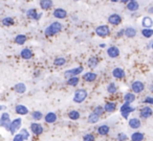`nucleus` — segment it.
Returning a JSON list of instances; mask_svg holds the SVG:
<instances>
[{
  "mask_svg": "<svg viewBox=\"0 0 153 141\" xmlns=\"http://www.w3.org/2000/svg\"><path fill=\"white\" fill-rule=\"evenodd\" d=\"M25 41H26V37L24 36V35H18V36L15 38V42L17 43V44H19V45L24 44V43H25Z\"/></svg>",
  "mask_w": 153,
  "mask_h": 141,
  "instance_id": "nucleus-31",
  "label": "nucleus"
},
{
  "mask_svg": "<svg viewBox=\"0 0 153 141\" xmlns=\"http://www.w3.org/2000/svg\"><path fill=\"white\" fill-rule=\"evenodd\" d=\"M105 111V110H104V107H101V106H98V107H97L96 108V109H94V113H96V114H98V115L99 116H100V115H102V114H103V112H104Z\"/></svg>",
  "mask_w": 153,
  "mask_h": 141,
  "instance_id": "nucleus-41",
  "label": "nucleus"
},
{
  "mask_svg": "<svg viewBox=\"0 0 153 141\" xmlns=\"http://www.w3.org/2000/svg\"><path fill=\"white\" fill-rule=\"evenodd\" d=\"M145 88V85L143 84L140 80H136V82H133L131 85V89L134 93H140Z\"/></svg>",
  "mask_w": 153,
  "mask_h": 141,
  "instance_id": "nucleus-7",
  "label": "nucleus"
},
{
  "mask_svg": "<svg viewBox=\"0 0 153 141\" xmlns=\"http://www.w3.org/2000/svg\"><path fill=\"white\" fill-rule=\"evenodd\" d=\"M142 35L145 38H151L153 36V30L151 28H145L142 30Z\"/></svg>",
  "mask_w": 153,
  "mask_h": 141,
  "instance_id": "nucleus-33",
  "label": "nucleus"
},
{
  "mask_svg": "<svg viewBox=\"0 0 153 141\" xmlns=\"http://www.w3.org/2000/svg\"><path fill=\"white\" fill-rule=\"evenodd\" d=\"M51 5H53V1H51V0H42V1H40V7L42 10H48L49 7H51Z\"/></svg>",
  "mask_w": 153,
  "mask_h": 141,
  "instance_id": "nucleus-24",
  "label": "nucleus"
},
{
  "mask_svg": "<svg viewBox=\"0 0 153 141\" xmlns=\"http://www.w3.org/2000/svg\"><path fill=\"white\" fill-rule=\"evenodd\" d=\"M129 125L131 128H138L140 126V119H137V118H131V119L129 120Z\"/></svg>",
  "mask_w": 153,
  "mask_h": 141,
  "instance_id": "nucleus-21",
  "label": "nucleus"
},
{
  "mask_svg": "<svg viewBox=\"0 0 153 141\" xmlns=\"http://www.w3.org/2000/svg\"><path fill=\"white\" fill-rule=\"evenodd\" d=\"M124 99H125V103H131L132 101H134V99H135V96H134L133 93H126L125 96H124Z\"/></svg>",
  "mask_w": 153,
  "mask_h": 141,
  "instance_id": "nucleus-30",
  "label": "nucleus"
},
{
  "mask_svg": "<svg viewBox=\"0 0 153 141\" xmlns=\"http://www.w3.org/2000/svg\"><path fill=\"white\" fill-rule=\"evenodd\" d=\"M68 116L71 120H78L80 118V113L78 111H70L68 113Z\"/></svg>",
  "mask_w": 153,
  "mask_h": 141,
  "instance_id": "nucleus-34",
  "label": "nucleus"
},
{
  "mask_svg": "<svg viewBox=\"0 0 153 141\" xmlns=\"http://www.w3.org/2000/svg\"><path fill=\"white\" fill-rule=\"evenodd\" d=\"M14 141H24V138L21 134H17L14 137Z\"/></svg>",
  "mask_w": 153,
  "mask_h": 141,
  "instance_id": "nucleus-44",
  "label": "nucleus"
},
{
  "mask_svg": "<svg viewBox=\"0 0 153 141\" xmlns=\"http://www.w3.org/2000/svg\"><path fill=\"white\" fill-rule=\"evenodd\" d=\"M135 35H136L135 28H133V27H127L125 30V36L128 37V38H133V37H135Z\"/></svg>",
  "mask_w": 153,
  "mask_h": 141,
  "instance_id": "nucleus-23",
  "label": "nucleus"
},
{
  "mask_svg": "<svg viewBox=\"0 0 153 141\" xmlns=\"http://www.w3.org/2000/svg\"><path fill=\"white\" fill-rule=\"evenodd\" d=\"M149 89H150V91H152V92H153V84L150 85V88H149Z\"/></svg>",
  "mask_w": 153,
  "mask_h": 141,
  "instance_id": "nucleus-46",
  "label": "nucleus"
},
{
  "mask_svg": "<svg viewBox=\"0 0 153 141\" xmlns=\"http://www.w3.org/2000/svg\"><path fill=\"white\" fill-rule=\"evenodd\" d=\"M107 91H108V93H114V92H117V87H115V85L113 84V83L109 84L108 87H107Z\"/></svg>",
  "mask_w": 153,
  "mask_h": 141,
  "instance_id": "nucleus-38",
  "label": "nucleus"
},
{
  "mask_svg": "<svg viewBox=\"0 0 153 141\" xmlns=\"http://www.w3.org/2000/svg\"><path fill=\"white\" fill-rule=\"evenodd\" d=\"M152 114H153L152 109L149 107H145L140 110V117L142 118H148V117H150Z\"/></svg>",
  "mask_w": 153,
  "mask_h": 141,
  "instance_id": "nucleus-14",
  "label": "nucleus"
},
{
  "mask_svg": "<svg viewBox=\"0 0 153 141\" xmlns=\"http://www.w3.org/2000/svg\"><path fill=\"white\" fill-rule=\"evenodd\" d=\"M127 9L129 10L130 12H135L138 10V2L137 1H134V0H131V1H128L127 3Z\"/></svg>",
  "mask_w": 153,
  "mask_h": 141,
  "instance_id": "nucleus-17",
  "label": "nucleus"
},
{
  "mask_svg": "<svg viewBox=\"0 0 153 141\" xmlns=\"http://www.w3.org/2000/svg\"><path fill=\"white\" fill-rule=\"evenodd\" d=\"M112 74L115 78H123L125 75V71L122 68H114L112 71Z\"/></svg>",
  "mask_w": 153,
  "mask_h": 141,
  "instance_id": "nucleus-18",
  "label": "nucleus"
},
{
  "mask_svg": "<svg viewBox=\"0 0 153 141\" xmlns=\"http://www.w3.org/2000/svg\"><path fill=\"white\" fill-rule=\"evenodd\" d=\"M121 21H122V18L119 14H112L108 18V22L110 24H112V25H117V24L121 23Z\"/></svg>",
  "mask_w": 153,
  "mask_h": 141,
  "instance_id": "nucleus-10",
  "label": "nucleus"
},
{
  "mask_svg": "<svg viewBox=\"0 0 153 141\" xmlns=\"http://www.w3.org/2000/svg\"><path fill=\"white\" fill-rule=\"evenodd\" d=\"M20 126H21V119H20V118H17V119L12 121L11 126H10V132H11L12 134H15V133L17 132L18 128H20Z\"/></svg>",
  "mask_w": 153,
  "mask_h": 141,
  "instance_id": "nucleus-8",
  "label": "nucleus"
},
{
  "mask_svg": "<svg viewBox=\"0 0 153 141\" xmlns=\"http://www.w3.org/2000/svg\"><path fill=\"white\" fill-rule=\"evenodd\" d=\"M151 46H152V48H153V43H152V45H151Z\"/></svg>",
  "mask_w": 153,
  "mask_h": 141,
  "instance_id": "nucleus-47",
  "label": "nucleus"
},
{
  "mask_svg": "<svg viewBox=\"0 0 153 141\" xmlns=\"http://www.w3.org/2000/svg\"><path fill=\"white\" fill-rule=\"evenodd\" d=\"M32 117L34 118L35 120H40L41 118H42V113H41V112H39V111H36V112H34V113H33Z\"/></svg>",
  "mask_w": 153,
  "mask_h": 141,
  "instance_id": "nucleus-39",
  "label": "nucleus"
},
{
  "mask_svg": "<svg viewBox=\"0 0 153 141\" xmlns=\"http://www.w3.org/2000/svg\"><path fill=\"white\" fill-rule=\"evenodd\" d=\"M30 130H32V132L36 135H40L43 133L42 125H41L40 123H37V122H33V123L30 124Z\"/></svg>",
  "mask_w": 153,
  "mask_h": 141,
  "instance_id": "nucleus-11",
  "label": "nucleus"
},
{
  "mask_svg": "<svg viewBox=\"0 0 153 141\" xmlns=\"http://www.w3.org/2000/svg\"><path fill=\"white\" fill-rule=\"evenodd\" d=\"M96 32L99 37H106L109 35L110 30H109V27L107 25H101V26H99V27H97Z\"/></svg>",
  "mask_w": 153,
  "mask_h": 141,
  "instance_id": "nucleus-6",
  "label": "nucleus"
},
{
  "mask_svg": "<svg viewBox=\"0 0 153 141\" xmlns=\"http://www.w3.org/2000/svg\"><path fill=\"white\" fill-rule=\"evenodd\" d=\"M20 55H21V58H23L24 60H30V59H32V57H33V52L30 48L22 49Z\"/></svg>",
  "mask_w": 153,
  "mask_h": 141,
  "instance_id": "nucleus-16",
  "label": "nucleus"
},
{
  "mask_svg": "<svg viewBox=\"0 0 153 141\" xmlns=\"http://www.w3.org/2000/svg\"><path fill=\"white\" fill-rule=\"evenodd\" d=\"M98 63H99V61H98V59H97L96 57H91V58H89V60H88V66H89V67H91V68L97 67Z\"/></svg>",
  "mask_w": 153,
  "mask_h": 141,
  "instance_id": "nucleus-32",
  "label": "nucleus"
},
{
  "mask_svg": "<svg viewBox=\"0 0 153 141\" xmlns=\"http://www.w3.org/2000/svg\"><path fill=\"white\" fill-rule=\"evenodd\" d=\"M61 30H62V24L60 23V22H53V23H51V25L45 28L44 32L47 37H49V36H53V35L58 34V32H60Z\"/></svg>",
  "mask_w": 153,
  "mask_h": 141,
  "instance_id": "nucleus-1",
  "label": "nucleus"
},
{
  "mask_svg": "<svg viewBox=\"0 0 153 141\" xmlns=\"http://www.w3.org/2000/svg\"><path fill=\"white\" fill-rule=\"evenodd\" d=\"M26 16H27L30 19L39 20L41 18V16H43V15H42V13H41V14L37 13V11L35 9H30L27 12H26Z\"/></svg>",
  "mask_w": 153,
  "mask_h": 141,
  "instance_id": "nucleus-9",
  "label": "nucleus"
},
{
  "mask_svg": "<svg viewBox=\"0 0 153 141\" xmlns=\"http://www.w3.org/2000/svg\"><path fill=\"white\" fill-rule=\"evenodd\" d=\"M97 78V74L94 72H87V73L83 74V80L86 82H94Z\"/></svg>",
  "mask_w": 153,
  "mask_h": 141,
  "instance_id": "nucleus-19",
  "label": "nucleus"
},
{
  "mask_svg": "<svg viewBox=\"0 0 153 141\" xmlns=\"http://www.w3.org/2000/svg\"><path fill=\"white\" fill-rule=\"evenodd\" d=\"M144 101L146 103H150V105H153V97H146V99H145Z\"/></svg>",
  "mask_w": 153,
  "mask_h": 141,
  "instance_id": "nucleus-45",
  "label": "nucleus"
},
{
  "mask_svg": "<svg viewBox=\"0 0 153 141\" xmlns=\"http://www.w3.org/2000/svg\"><path fill=\"white\" fill-rule=\"evenodd\" d=\"M56 120H57V115H56L55 113H53V112H49V113H47L46 116H45V121H46L47 123H53Z\"/></svg>",
  "mask_w": 153,
  "mask_h": 141,
  "instance_id": "nucleus-20",
  "label": "nucleus"
},
{
  "mask_svg": "<svg viewBox=\"0 0 153 141\" xmlns=\"http://www.w3.org/2000/svg\"><path fill=\"white\" fill-rule=\"evenodd\" d=\"M2 24L4 26H11V25H13V24H14L13 18H11V17L3 18V19H2Z\"/></svg>",
  "mask_w": 153,
  "mask_h": 141,
  "instance_id": "nucleus-36",
  "label": "nucleus"
},
{
  "mask_svg": "<svg viewBox=\"0 0 153 141\" xmlns=\"http://www.w3.org/2000/svg\"><path fill=\"white\" fill-rule=\"evenodd\" d=\"M115 108H117V105H115L114 103H107L106 105L104 106V110L106 112H109V113H112L115 110Z\"/></svg>",
  "mask_w": 153,
  "mask_h": 141,
  "instance_id": "nucleus-26",
  "label": "nucleus"
},
{
  "mask_svg": "<svg viewBox=\"0 0 153 141\" xmlns=\"http://www.w3.org/2000/svg\"><path fill=\"white\" fill-rule=\"evenodd\" d=\"M144 139V134L140 132H136V133H133L131 136V140L132 141H143Z\"/></svg>",
  "mask_w": 153,
  "mask_h": 141,
  "instance_id": "nucleus-27",
  "label": "nucleus"
},
{
  "mask_svg": "<svg viewBox=\"0 0 153 141\" xmlns=\"http://www.w3.org/2000/svg\"><path fill=\"white\" fill-rule=\"evenodd\" d=\"M15 90H16V92L17 93H24L26 91V86L23 84V83H18L17 85L15 86Z\"/></svg>",
  "mask_w": 153,
  "mask_h": 141,
  "instance_id": "nucleus-25",
  "label": "nucleus"
},
{
  "mask_svg": "<svg viewBox=\"0 0 153 141\" xmlns=\"http://www.w3.org/2000/svg\"><path fill=\"white\" fill-rule=\"evenodd\" d=\"M99 118H100V116L94 113H94H90L89 116H88V122H90V123H96V122L99 121Z\"/></svg>",
  "mask_w": 153,
  "mask_h": 141,
  "instance_id": "nucleus-29",
  "label": "nucleus"
},
{
  "mask_svg": "<svg viewBox=\"0 0 153 141\" xmlns=\"http://www.w3.org/2000/svg\"><path fill=\"white\" fill-rule=\"evenodd\" d=\"M83 141H94V137L91 134H86L83 137Z\"/></svg>",
  "mask_w": 153,
  "mask_h": 141,
  "instance_id": "nucleus-42",
  "label": "nucleus"
},
{
  "mask_svg": "<svg viewBox=\"0 0 153 141\" xmlns=\"http://www.w3.org/2000/svg\"><path fill=\"white\" fill-rule=\"evenodd\" d=\"M107 55H109L110 58H112V59H114V58H117V55H120V50L117 47H109L108 49H107Z\"/></svg>",
  "mask_w": 153,
  "mask_h": 141,
  "instance_id": "nucleus-13",
  "label": "nucleus"
},
{
  "mask_svg": "<svg viewBox=\"0 0 153 141\" xmlns=\"http://www.w3.org/2000/svg\"><path fill=\"white\" fill-rule=\"evenodd\" d=\"M117 140L119 141H126L127 140V135H126L125 133H120V134L117 135Z\"/></svg>",
  "mask_w": 153,
  "mask_h": 141,
  "instance_id": "nucleus-43",
  "label": "nucleus"
},
{
  "mask_svg": "<svg viewBox=\"0 0 153 141\" xmlns=\"http://www.w3.org/2000/svg\"><path fill=\"white\" fill-rule=\"evenodd\" d=\"M153 24V20L151 19L150 17H145V18H143V20H142V25L144 26V27H146V28H149V27H151V25Z\"/></svg>",
  "mask_w": 153,
  "mask_h": 141,
  "instance_id": "nucleus-22",
  "label": "nucleus"
},
{
  "mask_svg": "<svg viewBox=\"0 0 153 141\" xmlns=\"http://www.w3.org/2000/svg\"><path fill=\"white\" fill-rule=\"evenodd\" d=\"M66 63V60L64 58H56L53 61V65L55 66H63Z\"/></svg>",
  "mask_w": 153,
  "mask_h": 141,
  "instance_id": "nucleus-35",
  "label": "nucleus"
},
{
  "mask_svg": "<svg viewBox=\"0 0 153 141\" xmlns=\"http://www.w3.org/2000/svg\"><path fill=\"white\" fill-rule=\"evenodd\" d=\"M82 71H83V67H76V68H74V69H69L67 70V71H65V73H64V75H65V78H76L78 74H81Z\"/></svg>",
  "mask_w": 153,
  "mask_h": 141,
  "instance_id": "nucleus-3",
  "label": "nucleus"
},
{
  "mask_svg": "<svg viewBox=\"0 0 153 141\" xmlns=\"http://www.w3.org/2000/svg\"><path fill=\"white\" fill-rule=\"evenodd\" d=\"M16 113L19 114V115H26L28 113V109L23 105H18L16 106Z\"/></svg>",
  "mask_w": 153,
  "mask_h": 141,
  "instance_id": "nucleus-15",
  "label": "nucleus"
},
{
  "mask_svg": "<svg viewBox=\"0 0 153 141\" xmlns=\"http://www.w3.org/2000/svg\"><path fill=\"white\" fill-rule=\"evenodd\" d=\"M134 111V108H132L131 106H130V103H125L123 106L121 107V113H122V116H123L125 119H127L128 116H129V113H131V112Z\"/></svg>",
  "mask_w": 153,
  "mask_h": 141,
  "instance_id": "nucleus-5",
  "label": "nucleus"
},
{
  "mask_svg": "<svg viewBox=\"0 0 153 141\" xmlns=\"http://www.w3.org/2000/svg\"><path fill=\"white\" fill-rule=\"evenodd\" d=\"M20 134L23 136L24 140H27L28 138H30V133L27 132V130H25V128H22L21 132H20Z\"/></svg>",
  "mask_w": 153,
  "mask_h": 141,
  "instance_id": "nucleus-40",
  "label": "nucleus"
},
{
  "mask_svg": "<svg viewBox=\"0 0 153 141\" xmlns=\"http://www.w3.org/2000/svg\"><path fill=\"white\" fill-rule=\"evenodd\" d=\"M53 16L58 19H64L67 16V12L63 9H56L53 11Z\"/></svg>",
  "mask_w": 153,
  "mask_h": 141,
  "instance_id": "nucleus-12",
  "label": "nucleus"
},
{
  "mask_svg": "<svg viewBox=\"0 0 153 141\" xmlns=\"http://www.w3.org/2000/svg\"><path fill=\"white\" fill-rule=\"evenodd\" d=\"M86 97H87V91L84 90V89H79V90H76V93H74V100L78 103H81L85 100Z\"/></svg>",
  "mask_w": 153,
  "mask_h": 141,
  "instance_id": "nucleus-2",
  "label": "nucleus"
},
{
  "mask_svg": "<svg viewBox=\"0 0 153 141\" xmlns=\"http://www.w3.org/2000/svg\"><path fill=\"white\" fill-rule=\"evenodd\" d=\"M98 133L100 135H102V136L107 135L109 133V126L106 125V124H103V125H101L100 128H98Z\"/></svg>",
  "mask_w": 153,
  "mask_h": 141,
  "instance_id": "nucleus-28",
  "label": "nucleus"
},
{
  "mask_svg": "<svg viewBox=\"0 0 153 141\" xmlns=\"http://www.w3.org/2000/svg\"><path fill=\"white\" fill-rule=\"evenodd\" d=\"M78 83H79V78H78V76L68 78V80H67V84L69 85V86H76Z\"/></svg>",
  "mask_w": 153,
  "mask_h": 141,
  "instance_id": "nucleus-37",
  "label": "nucleus"
},
{
  "mask_svg": "<svg viewBox=\"0 0 153 141\" xmlns=\"http://www.w3.org/2000/svg\"><path fill=\"white\" fill-rule=\"evenodd\" d=\"M11 120H10V115L7 113H2L1 114V118H0V124L2 128H5L7 130H10L11 126Z\"/></svg>",
  "mask_w": 153,
  "mask_h": 141,
  "instance_id": "nucleus-4",
  "label": "nucleus"
}]
</instances>
